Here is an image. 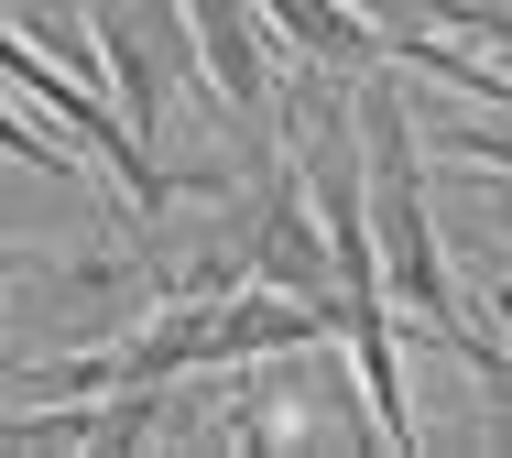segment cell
<instances>
[{
	"instance_id": "cell-1",
	"label": "cell",
	"mask_w": 512,
	"mask_h": 458,
	"mask_svg": "<svg viewBox=\"0 0 512 458\" xmlns=\"http://www.w3.org/2000/svg\"><path fill=\"white\" fill-rule=\"evenodd\" d=\"M360 11H371V22L393 33V44H414V33H436V0H360Z\"/></svg>"
},
{
	"instance_id": "cell-2",
	"label": "cell",
	"mask_w": 512,
	"mask_h": 458,
	"mask_svg": "<svg viewBox=\"0 0 512 458\" xmlns=\"http://www.w3.org/2000/svg\"><path fill=\"white\" fill-rule=\"evenodd\" d=\"M491 317H502V328H512V284H491Z\"/></svg>"
}]
</instances>
